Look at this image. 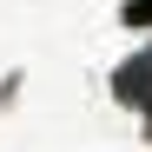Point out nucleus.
Segmentation results:
<instances>
[{
  "label": "nucleus",
  "mask_w": 152,
  "mask_h": 152,
  "mask_svg": "<svg viewBox=\"0 0 152 152\" xmlns=\"http://www.w3.org/2000/svg\"><path fill=\"white\" fill-rule=\"evenodd\" d=\"M126 20L132 27H152V0H126Z\"/></svg>",
  "instance_id": "f257e3e1"
}]
</instances>
